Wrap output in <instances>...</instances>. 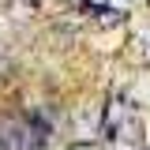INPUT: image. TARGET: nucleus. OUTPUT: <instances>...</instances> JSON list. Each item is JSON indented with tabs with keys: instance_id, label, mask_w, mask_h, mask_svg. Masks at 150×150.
I'll return each instance as SVG.
<instances>
[{
	"instance_id": "f257e3e1",
	"label": "nucleus",
	"mask_w": 150,
	"mask_h": 150,
	"mask_svg": "<svg viewBox=\"0 0 150 150\" xmlns=\"http://www.w3.org/2000/svg\"><path fill=\"white\" fill-rule=\"evenodd\" d=\"M0 139H4V150H45L49 143V124L38 120V116H26V120H4L0 124Z\"/></svg>"
},
{
	"instance_id": "f03ea898",
	"label": "nucleus",
	"mask_w": 150,
	"mask_h": 150,
	"mask_svg": "<svg viewBox=\"0 0 150 150\" xmlns=\"http://www.w3.org/2000/svg\"><path fill=\"white\" fill-rule=\"evenodd\" d=\"M0 150H4V139H0Z\"/></svg>"
}]
</instances>
